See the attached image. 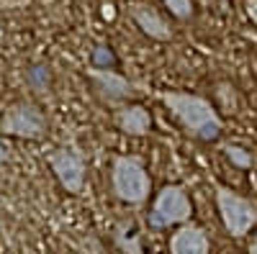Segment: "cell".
Segmentation results:
<instances>
[{
  "instance_id": "obj_12",
  "label": "cell",
  "mask_w": 257,
  "mask_h": 254,
  "mask_svg": "<svg viewBox=\"0 0 257 254\" xmlns=\"http://www.w3.org/2000/svg\"><path fill=\"white\" fill-rule=\"evenodd\" d=\"M26 82L31 85L34 90H47L49 82H52V75H49V67L47 65H36L26 72Z\"/></svg>"
},
{
  "instance_id": "obj_13",
  "label": "cell",
  "mask_w": 257,
  "mask_h": 254,
  "mask_svg": "<svg viewBox=\"0 0 257 254\" xmlns=\"http://www.w3.org/2000/svg\"><path fill=\"white\" fill-rule=\"evenodd\" d=\"M224 154H226V159H229L231 164H237V167H242V169H249V167L254 164L252 154H249L247 149H242V146H234V144H229L226 149H224Z\"/></svg>"
},
{
  "instance_id": "obj_10",
  "label": "cell",
  "mask_w": 257,
  "mask_h": 254,
  "mask_svg": "<svg viewBox=\"0 0 257 254\" xmlns=\"http://www.w3.org/2000/svg\"><path fill=\"white\" fill-rule=\"evenodd\" d=\"M116 126L128 136H144L152 129V116L142 105H123L116 113Z\"/></svg>"
},
{
  "instance_id": "obj_8",
  "label": "cell",
  "mask_w": 257,
  "mask_h": 254,
  "mask_svg": "<svg viewBox=\"0 0 257 254\" xmlns=\"http://www.w3.org/2000/svg\"><path fill=\"white\" fill-rule=\"evenodd\" d=\"M128 16L137 24V29L142 34H147L149 39L155 41H170L173 39V29L170 24L157 13V8H152L149 3H132L128 6Z\"/></svg>"
},
{
  "instance_id": "obj_5",
  "label": "cell",
  "mask_w": 257,
  "mask_h": 254,
  "mask_svg": "<svg viewBox=\"0 0 257 254\" xmlns=\"http://www.w3.org/2000/svg\"><path fill=\"white\" fill-rule=\"evenodd\" d=\"M88 80L93 82L95 95L103 103H108V105H118V103L137 95V85L128 82L123 75H118L113 70H95V67H90L88 70Z\"/></svg>"
},
{
  "instance_id": "obj_11",
  "label": "cell",
  "mask_w": 257,
  "mask_h": 254,
  "mask_svg": "<svg viewBox=\"0 0 257 254\" xmlns=\"http://www.w3.org/2000/svg\"><path fill=\"white\" fill-rule=\"evenodd\" d=\"M90 67L95 70H113L116 67V54L111 47H105V44H98L90 54Z\"/></svg>"
},
{
  "instance_id": "obj_17",
  "label": "cell",
  "mask_w": 257,
  "mask_h": 254,
  "mask_svg": "<svg viewBox=\"0 0 257 254\" xmlns=\"http://www.w3.org/2000/svg\"><path fill=\"white\" fill-rule=\"evenodd\" d=\"M249 254H257V241H254V244L249 246Z\"/></svg>"
},
{
  "instance_id": "obj_9",
  "label": "cell",
  "mask_w": 257,
  "mask_h": 254,
  "mask_svg": "<svg viewBox=\"0 0 257 254\" xmlns=\"http://www.w3.org/2000/svg\"><path fill=\"white\" fill-rule=\"evenodd\" d=\"M208 234L198 226H183L170 236V254H208Z\"/></svg>"
},
{
  "instance_id": "obj_1",
  "label": "cell",
  "mask_w": 257,
  "mask_h": 254,
  "mask_svg": "<svg viewBox=\"0 0 257 254\" xmlns=\"http://www.w3.org/2000/svg\"><path fill=\"white\" fill-rule=\"evenodd\" d=\"M160 100L167 105L173 116L183 123V129L193 134L201 141H216L221 136L224 123L219 113L213 111V105L201 98V95H190V93H160Z\"/></svg>"
},
{
  "instance_id": "obj_7",
  "label": "cell",
  "mask_w": 257,
  "mask_h": 254,
  "mask_svg": "<svg viewBox=\"0 0 257 254\" xmlns=\"http://www.w3.org/2000/svg\"><path fill=\"white\" fill-rule=\"evenodd\" d=\"M49 167L52 172L57 175V180L62 182V187L67 193L77 195L82 193L85 187V162L75 154V152H67V149H57L49 154Z\"/></svg>"
},
{
  "instance_id": "obj_16",
  "label": "cell",
  "mask_w": 257,
  "mask_h": 254,
  "mask_svg": "<svg viewBox=\"0 0 257 254\" xmlns=\"http://www.w3.org/2000/svg\"><path fill=\"white\" fill-rule=\"evenodd\" d=\"M6 157H8V152H6V144L0 141V162H6Z\"/></svg>"
},
{
  "instance_id": "obj_14",
  "label": "cell",
  "mask_w": 257,
  "mask_h": 254,
  "mask_svg": "<svg viewBox=\"0 0 257 254\" xmlns=\"http://www.w3.org/2000/svg\"><path fill=\"white\" fill-rule=\"evenodd\" d=\"M165 8L173 13L178 21H188L193 18V0H162Z\"/></svg>"
},
{
  "instance_id": "obj_3",
  "label": "cell",
  "mask_w": 257,
  "mask_h": 254,
  "mask_svg": "<svg viewBox=\"0 0 257 254\" xmlns=\"http://www.w3.org/2000/svg\"><path fill=\"white\" fill-rule=\"evenodd\" d=\"M216 205H219L224 228L229 231L234 239L247 236L249 231H252V226L257 223V205L249 203L247 198L237 195L229 187H221L219 193H216Z\"/></svg>"
},
{
  "instance_id": "obj_15",
  "label": "cell",
  "mask_w": 257,
  "mask_h": 254,
  "mask_svg": "<svg viewBox=\"0 0 257 254\" xmlns=\"http://www.w3.org/2000/svg\"><path fill=\"white\" fill-rule=\"evenodd\" d=\"M244 11L252 18V24L257 26V0H244Z\"/></svg>"
},
{
  "instance_id": "obj_6",
  "label": "cell",
  "mask_w": 257,
  "mask_h": 254,
  "mask_svg": "<svg viewBox=\"0 0 257 254\" xmlns=\"http://www.w3.org/2000/svg\"><path fill=\"white\" fill-rule=\"evenodd\" d=\"M0 129L6 134H13V136H24V139H39L41 134L47 131V123H44V116H41L34 105H13L3 113L0 118Z\"/></svg>"
},
{
  "instance_id": "obj_2",
  "label": "cell",
  "mask_w": 257,
  "mask_h": 254,
  "mask_svg": "<svg viewBox=\"0 0 257 254\" xmlns=\"http://www.w3.org/2000/svg\"><path fill=\"white\" fill-rule=\"evenodd\" d=\"M111 185H113V193L123 203L139 205L149 198L152 180H149L144 164L137 157H116L111 169Z\"/></svg>"
},
{
  "instance_id": "obj_4",
  "label": "cell",
  "mask_w": 257,
  "mask_h": 254,
  "mask_svg": "<svg viewBox=\"0 0 257 254\" xmlns=\"http://www.w3.org/2000/svg\"><path fill=\"white\" fill-rule=\"evenodd\" d=\"M193 213V205L188 193L180 185H167L160 190V195L149 213V226L152 228H167L175 223H185Z\"/></svg>"
}]
</instances>
